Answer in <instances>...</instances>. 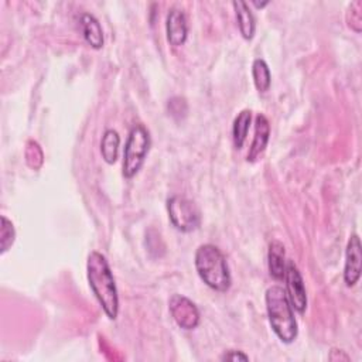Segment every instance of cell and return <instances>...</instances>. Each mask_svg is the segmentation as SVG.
Returning <instances> with one entry per match:
<instances>
[{"label":"cell","mask_w":362,"mask_h":362,"mask_svg":"<svg viewBox=\"0 0 362 362\" xmlns=\"http://www.w3.org/2000/svg\"><path fill=\"white\" fill-rule=\"evenodd\" d=\"M86 278L90 290L101 304L109 320H116L119 314V296L115 278L107 257L94 250L86 260Z\"/></svg>","instance_id":"6da1fadb"},{"label":"cell","mask_w":362,"mask_h":362,"mask_svg":"<svg viewBox=\"0 0 362 362\" xmlns=\"http://www.w3.org/2000/svg\"><path fill=\"white\" fill-rule=\"evenodd\" d=\"M266 311L272 330L285 344H292L299 335L295 310L282 286H270L264 295Z\"/></svg>","instance_id":"7a4b0ae2"},{"label":"cell","mask_w":362,"mask_h":362,"mask_svg":"<svg viewBox=\"0 0 362 362\" xmlns=\"http://www.w3.org/2000/svg\"><path fill=\"white\" fill-rule=\"evenodd\" d=\"M196 269L200 279L213 290L225 293L232 285L231 272L224 253L211 243L201 245L196 252Z\"/></svg>","instance_id":"3957f363"},{"label":"cell","mask_w":362,"mask_h":362,"mask_svg":"<svg viewBox=\"0 0 362 362\" xmlns=\"http://www.w3.org/2000/svg\"><path fill=\"white\" fill-rule=\"evenodd\" d=\"M150 145L149 130L143 125H135L129 132L123 150L122 173L125 178H133L140 171L150 150Z\"/></svg>","instance_id":"277c9868"},{"label":"cell","mask_w":362,"mask_h":362,"mask_svg":"<svg viewBox=\"0 0 362 362\" xmlns=\"http://www.w3.org/2000/svg\"><path fill=\"white\" fill-rule=\"evenodd\" d=\"M167 213L170 222L180 232H193L201 224L199 207L186 197L173 196L167 200Z\"/></svg>","instance_id":"5b68a950"},{"label":"cell","mask_w":362,"mask_h":362,"mask_svg":"<svg viewBox=\"0 0 362 362\" xmlns=\"http://www.w3.org/2000/svg\"><path fill=\"white\" fill-rule=\"evenodd\" d=\"M168 310L177 326L183 330H194L200 324L199 307L186 296L174 295L168 302Z\"/></svg>","instance_id":"8992f818"},{"label":"cell","mask_w":362,"mask_h":362,"mask_svg":"<svg viewBox=\"0 0 362 362\" xmlns=\"http://www.w3.org/2000/svg\"><path fill=\"white\" fill-rule=\"evenodd\" d=\"M285 282H286V295L289 297V302L299 314H303L307 309V293L304 288V282L302 278V274L299 267L295 264V262H289L286 264V274H285Z\"/></svg>","instance_id":"52a82bcc"},{"label":"cell","mask_w":362,"mask_h":362,"mask_svg":"<svg viewBox=\"0 0 362 362\" xmlns=\"http://www.w3.org/2000/svg\"><path fill=\"white\" fill-rule=\"evenodd\" d=\"M362 269V246L356 234H352L348 239L345 249V266H344V282L348 288L358 283Z\"/></svg>","instance_id":"ba28073f"},{"label":"cell","mask_w":362,"mask_h":362,"mask_svg":"<svg viewBox=\"0 0 362 362\" xmlns=\"http://www.w3.org/2000/svg\"><path fill=\"white\" fill-rule=\"evenodd\" d=\"M166 34L170 46H185L189 37V23L183 11L174 8L168 12L166 20Z\"/></svg>","instance_id":"9c48e42d"},{"label":"cell","mask_w":362,"mask_h":362,"mask_svg":"<svg viewBox=\"0 0 362 362\" xmlns=\"http://www.w3.org/2000/svg\"><path fill=\"white\" fill-rule=\"evenodd\" d=\"M270 138V125L264 115L259 114L255 119V136L248 153V161H256L264 152Z\"/></svg>","instance_id":"30bf717a"},{"label":"cell","mask_w":362,"mask_h":362,"mask_svg":"<svg viewBox=\"0 0 362 362\" xmlns=\"http://www.w3.org/2000/svg\"><path fill=\"white\" fill-rule=\"evenodd\" d=\"M267 267L269 274L275 281L281 282L286 274V250L282 242L272 241L267 252Z\"/></svg>","instance_id":"8fae6325"},{"label":"cell","mask_w":362,"mask_h":362,"mask_svg":"<svg viewBox=\"0 0 362 362\" xmlns=\"http://www.w3.org/2000/svg\"><path fill=\"white\" fill-rule=\"evenodd\" d=\"M81 29L83 33L85 41L95 50L104 47V32L101 23L97 18L89 13H83L81 16Z\"/></svg>","instance_id":"7c38bea8"},{"label":"cell","mask_w":362,"mask_h":362,"mask_svg":"<svg viewBox=\"0 0 362 362\" xmlns=\"http://www.w3.org/2000/svg\"><path fill=\"white\" fill-rule=\"evenodd\" d=\"M238 20V27L245 40H252L256 32V22L253 18V13L246 2L238 0V2L232 4Z\"/></svg>","instance_id":"4fadbf2b"},{"label":"cell","mask_w":362,"mask_h":362,"mask_svg":"<svg viewBox=\"0 0 362 362\" xmlns=\"http://www.w3.org/2000/svg\"><path fill=\"white\" fill-rule=\"evenodd\" d=\"M250 122H252V112L249 109H243L238 114V116L234 121V126H232V139H234V145L238 150H241L246 142V136L250 128Z\"/></svg>","instance_id":"5bb4252c"},{"label":"cell","mask_w":362,"mask_h":362,"mask_svg":"<svg viewBox=\"0 0 362 362\" xmlns=\"http://www.w3.org/2000/svg\"><path fill=\"white\" fill-rule=\"evenodd\" d=\"M119 146H121V138H119L118 132L114 129H108L104 133V138L101 142V153H102V159L105 160L107 164L116 163Z\"/></svg>","instance_id":"9a60e30c"},{"label":"cell","mask_w":362,"mask_h":362,"mask_svg":"<svg viewBox=\"0 0 362 362\" xmlns=\"http://www.w3.org/2000/svg\"><path fill=\"white\" fill-rule=\"evenodd\" d=\"M252 78L259 93H267L272 83L270 68L264 60L256 58L252 64Z\"/></svg>","instance_id":"2e32d148"},{"label":"cell","mask_w":362,"mask_h":362,"mask_svg":"<svg viewBox=\"0 0 362 362\" xmlns=\"http://www.w3.org/2000/svg\"><path fill=\"white\" fill-rule=\"evenodd\" d=\"M16 239V229L13 222L8 217H2V227H0V248L2 253H6Z\"/></svg>","instance_id":"e0dca14e"},{"label":"cell","mask_w":362,"mask_h":362,"mask_svg":"<svg viewBox=\"0 0 362 362\" xmlns=\"http://www.w3.org/2000/svg\"><path fill=\"white\" fill-rule=\"evenodd\" d=\"M167 109H168L170 115H171L174 119L180 121V119H183V118L187 116L189 105H187V101H186L185 98L174 97V98H171V100L168 101Z\"/></svg>","instance_id":"ac0fdd59"},{"label":"cell","mask_w":362,"mask_h":362,"mask_svg":"<svg viewBox=\"0 0 362 362\" xmlns=\"http://www.w3.org/2000/svg\"><path fill=\"white\" fill-rule=\"evenodd\" d=\"M351 12V20H348V26L355 33H361L362 30V2L361 0H355L349 6Z\"/></svg>","instance_id":"d6986e66"},{"label":"cell","mask_w":362,"mask_h":362,"mask_svg":"<svg viewBox=\"0 0 362 362\" xmlns=\"http://www.w3.org/2000/svg\"><path fill=\"white\" fill-rule=\"evenodd\" d=\"M32 157H34V166H33V168H34V170H39V168H40L39 164H40V166L43 164V150H41V147L39 146V143L34 142V140H30V142L27 143L26 161L32 160Z\"/></svg>","instance_id":"ffe728a7"},{"label":"cell","mask_w":362,"mask_h":362,"mask_svg":"<svg viewBox=\"0 0 362 362\" xmlns=\"http://www.w3.org/2000/svg\"><path fill=\"white\" fill-rule=\"evenodd\" d=\"M221 361H249V356L246 354H243L242 351H235V349H231V351H225L221 356H220Z\"/></svg>","instance_id":"44dd1931"},{"label":"cell","mask_w":362,"mask_h":362,"mask_svg":"<svg viewBox=\"0 0 362 362\" xmlns=\"http://www.w3.org/2000/svg\"><path fill=\"white\" fill-rule=\"evenodd\" d=\"M255 8H257V9H262V8H264V6H267L269 5V2H264V4H257V2H253L252 4Z\"/></svg>","instance_id":"7402d4cb"}]
</instances>
